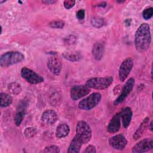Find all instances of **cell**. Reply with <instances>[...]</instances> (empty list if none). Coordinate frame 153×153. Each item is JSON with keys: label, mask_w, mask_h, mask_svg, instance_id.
Listing matches in <instances>:
<instances>
[{"label": "cell", "mask_w": 153, "mask_h": 153, "mask_svg": "<svg viewBox=\"0 0 153 153\" xmlns=\"http://www.w3.org/2000/svg\"><path fill=\"white\" fill-rule=\"evenodd\" d=\"M47 68L50 71L55 75H59L62 70V63L60 60L56 57H50L47 60Z\"/></svg>", "instance_id": "12"}, {"label": "cell", "mask_w": 153, "mask_h": 153, "mask_svg": "<svg viewBox=\"0 0 153 153\" xmlns=\"http://www.w3.org/2000/svg\"><path fill=\"white\" fill-rule=\"evenodd\" d=\"M60 152V148L59 146L56 145H48L46 146L41 152H55L59 153Z\"/></svg>", "instance_id": "25"}, {"label": "cell", "mask_w": 153, "mask_h": 153, "mask_svg": "<svg viewBox=\"0 0 153 153\" xmlns=\"http://www.w3.org/2000/svg\"><path fill=\"white\" fill-rule=\"evenodd\" d=\"M13 102V97L8 93H1V106L7 107Z\"/></svg>", "instance_id": "21"}, {"label": "cell", "mask_w": 153, "mask_h": 153, "mask_svg": "<svg viewBox=\"0 0 153 153\" xmlns=\"http://www.w3.org/2000/svg\"><path fill=\"white\" fill-rule=\"evenodd\" d=\"M120 114L121 120L123 123V126L124 128H127L130 124L132 116L133 111L130 107H126L122 109Z\"/></svg>", "instance_id": "16"}, {"label": "cell", "mask_w": 153, "mask_h": 153, "mask_svg": "<svg viewBox=\"0 0 153 153\" xmlns=\"http://www.w3.org/2000/svg\"><path fill=\"white\" fill-rule=\"evenodd\" d=\"M48 26L51 28L62 29L65 26V22L62 20H53L49 23Z\"/></svg>", "instance_id": "23"}, {"label": "cell", "mask_w": 153, "mask_h": 153, "mask_svg": "<svg viewBox=\"0 0 153 153\" xmlns=\"http://www.w3.org/2000/svg\"><path fill=\"white\" fill-rule=\"evenodd\" d=\"M133 66V60L131 57H127L121 63L118 69V76L121 82H124L128 76Z\"/></svg>", "instance_id": "8"}, {"label": "cell", "mask_w": 153, "mask_h": 153, "mask_svg": "<svg viewBox=\"0 0 153 153\" xmlns=\"http://www.w3.org/2000/svg\"><path fill=\"white\" fill-rule=\"evenodd\" d=\"M85 10L84 9H80L77 11L76 14V17L78 20H82L85 17Z\"/></svg>", "instance_id": "30"}, {"label": "cell", "mask_w": 153, "mask_h": 153, "mask_svg": "<svg viewBox=\"0 0 153 153\" xmlns=\"http://www.w3.org/2000/svg\"><path fill=\"white\" fill-rule=\"evenodd\" d=\"M108 143L112 148L121 151L126 148L127 140L123 134H118L109 137Z\"/></svg>", "instance_id": "11"}, {"label": "cell", "mask_w": 153, "mask_h": 153, "mask_svg": "<svg viewBox=\"0 0 153 153\" xmlns=\"http://www.w3.org/2000/svg\"><path fill=\"white\" fill-rule=\"evenodd\" d=\"M70 131L69 126L66 123L60 124L56 130V136L59 139L66 137Z\"/></svg>", "instance_id": "19"}, {"label": "cell", "mask_w": 153, "mask_h": 153, "mask_svg": "<svg viewBox=\"0 0 153 153\" xmlns=\"http://www.w3.org/2000/svg\"><path fill=\"white\" fill-rule=\"evenodd\" d=\"M102 99V94L99 93H93L84 98L78 103V108L82 110L89 111L96 107Z\"/></svg>", "instance_id": "5"}, {"label": "cell", "mask_w": 153, "mask_h": 153, "mask_svg": "<svg viewBox=\"0 0 153 153\" xmlns=\"http://www.w3.org/2000/svg\"><path fill=\"white\" fill-rule=\"evenodd\" d=\"M121 127V117L120 114L116 113L111 119L107 126V131L109 133L114 134L119 131Z\"/></svg>", "instance_id": "14"}, {"label": "cell", "mask_w": 153, "mask_h": 153, "mask_svg": "<svg viewBox=\"0 0 153 153\" xmlns=\"http://www.w3.org/2000/svg\"><path fill=\"white\" fill-rule=\"evenodd\" d=\"M90 92V88L86 85H76L71 88L70 96L73 100H77L85 96Z\"/></svg>", "instance_id": "10"}, {"label": "cell", "mask_w": 153, "mask_h": 153, "mask_svg": "<svg viewBox=\"0 0 153 153\" xmlns=\"http://www.w3.org/2000/svg\"><path fill=\"white\" fill-rule=\"evenodd\" d=\"M25 59V56L19 51H8L1 56L0 65L2 68L20 63Z\"/></svg>", "instance_id": "3"}, {"label": "cell", "mask_w": 153, "mask_h": 153, "mask_svg": "<svg viewBox=\"0 0 153 153\" xmlns=\"http://www.w3.org/2000/svg\"><path fill=\"white\" fill-rule=\"evenodd\" d=\"M42 2L46 5H51V4H53L56 3V1H55V0H44V1H42Z\"/></svg>", "instance_id": "31"}, {"label": "cell", "mask_w": 153, "mask_h": 153, "mask_svg": "<svg viewBox=\"0 0 153 153\" xmlns=\"http://www.w3.org/2000/svg\"><path fill=\"white\" fill-rule=\"evenodd\" d=\"M27 103L25 100H22L19 104L15 116L14 118V123L16 126H19L25 117L26 112Z\"/></svg>", "instance_id": "13"}, {"label": "cell", "mask_w": 153, "mask_h": 153, "mask_svg": "<svg viewBox=\"0 0 153 153\" xmlns=\"http://www.w3.org/2000/svg\"><path fill=\"white\" fill-rule=\"evenodd\" d=\"M8 89L10 93L14 95H17L22 91V88L17 82H11L8 85Z\"/></svg>", "instance_id": "22"}, {"label": "cell", "mask_w": 153, "mask_h": 153, "mask_svg": "<svg viewBox=\"0 0 153 153\" xmlns=\"http://www.w3.org/2000/svg\"><path fill=\"white\" fill-rule=\"evenodd\" d=\"M75 4V1L74 0H65L63 2V5L67 10L72 8Z\"/></svg>", "instance_id": "28"}, {"label": "cell", "mask_w": 153, "mask_h": 153, "mask_svg": "<svg viewBox=\"0 0 153 153\" xmlns=\"http://www.w3.org/2000/svg\"><path fill=\"white\" fill-rule=\"evenodd\" d=\"M153 148V140L152 138H145L133 146L131 151L133 153H145Z\"/></svg>", "instance_id": "9"}, {"label": "cell", "mask_w": 153, "mask_h": 153, "mask_svg": "<svg viewBox=\"0 0 153 153\" xmlns=\"http://www.w3.org/2000/svg\"><path fill=\"white\" fill-rule=\"evenodd\" d=\"M149 121V118L147 117L145 118L144 120L142 121V122L140 123V126L137 128L136 131L134 133L133 136V137L135 140L140 139L142 136L143 134L146 130V128L148 127Z\"/></svg>", "instance_id": "17"}, {"label": "cell", "mask_w": 153, "mask_h": 153, "mask_svg": "<svg viewBox=\"0 0 153 153\" xmlns=\"http://www.w3.org/2000/svg\"><path fill=\"white\" fill-rule=\"evenodd\" d=\"M91 136L92 131L89 124L85 121H79L76 126V134L71 140L67 152H79L82 146L91 140Z\"/></svg>", "instance_id": "1"}, {"label": "cell", "mask_w": 153, "mask_h": 153, "mask_svg": "<svg viewBox=\"0 0 153 153\" xmlns=\"http://www.w3.org/2000/svg\"><path fill=\"white\" fill-rule=\"evenodd\" d=\"M36 133V128L34 127H27L24 131V134L27 138H30L33 137Z\"/></svg>", "instance_id": "27"}, {"label": "cell", "mask_w": 153, "mask_h": 153, "mask_svg": "<svg viewBox=\"0 0 153 153\" xmlns=\"http://www.w3.org/2000/svg\"><path fill=\"white\" fill-rule=\"evenodd\" d=\"M20 75L23 79L31 84H38L44 81V78L41 75L27 67L22 68Z\"/></svg>", "instance_id": "6"}, {"label": "cell", "mask_w": 153, "mask_h": 153, "mask_svg": "<svg viewBox=\"0 0 153 153\" xmlns=\"http://www.w3.org/2000/svg\"><path fill=\"white\" fill-rule=\"evenodd\" d=\"M104 47L102 44L100 42H96L94 44L91 53L94 59L96 60H100L102 59L104 54Z\"/></svg>", "instance_id": "18"}, {"label": "cell", "mask_w": 153, "mask_h": 153, "mask_svg": "<svg viewBox=\"0 0 153 153\" xmlns=\"http://www.w3.org/2000/svg\"><path fill=\"white\" fill-rule=\"evenodd\" d=\"M57 113L52 109L45 110L41 115V119L42 122L46 125H52L57 120Z\"/></svg>", "instance_id": "15"}, {"label": "cell", "mask_w": 153, "mask_h": 153, "mask_svg": "<svg viewBox=\"0 0 153 153\" xmlns=\"http://www.w3.org/2000/svg\"><path fill=\"white\" fill-rule=\"evenodd\" d=\"M135 80L133 78H129L124 84V85L123 87L121 94L118 96V97L114 100V105L117 106L118 104L122 103L126 97L130 94V93L131 92L133 87L134 85Z\"/></svg>", "instance_id": "7"}, {"label": "cell", "mask_w": 153, "mask_h": 153, "mask_svg": "<svg viewBox=\"0 0 153 153\" xmlns=\"http://www.w3.org/2000/svg\"><path fill=\"white\" fill-rule=\"evenodd\" d=\"M148 125H149V126H148V127H149V130L152 131V121H151V122H150V123H149L148 124Z\"/></svg>", "instance_id": "32"}, {"label": "cell", "mask_w": 153, "mask_h": 153, "mask_svg": "<svg viewBox=\"0 0 153 153\" xmlns=\"http://www.w3.org/2000/svg\"><path fill=\"white\" fill-rule=\"evenodd\" d=\"M153 14V8L152 7H148L145 8L142 12V17L145 20L150 19Z\"/></svg>", "instance_id": "26"}, {"label": "cell", "mask_w": 153, "mask_h": 153, "mask_svg": "<svg viewBox=\"0 0 153 153\" xmlns=\"http://www.w3.org/2000/svg\"><path fill=\"white\" fill-rule=\"evenodd\" d=\"M63 57L71 62H78L82 59L81 54L77 51L65 52L63 54Z\"/></svg>", "instance_id": "20"}, {"label": "cell", "mask_w": 153, "mask_h": 153, "mask_svg": "<svg viewBox=\"0 0 153 153\" xmlns=\"http://www.w3.org/2000/svg\"><path fill=\"white\" fill-rule=\"evenodd\" d=\"M84 153H96V147L93 145H88L86 148L83 151Z\"/></svg>", "instance_id": "29"}, {"label": "cell", "mask_w": 153, "mask_h": 153, "mask_svg": "<svg viewBox=\"0 0 153 153\" xmlns=\"http://www.w3.org/2000/svg\"><path fill=\"white\" fill-rule=\"evenodd\" d=\"M113 81L112 76L103 77H93L89 78L85 82L86 85L90 88L95 90H104L109 87Z\"/></svg>", "instance_id": "4"}, {"label": "cell", "mask_w": 153, "mask_h": 153, "mask_svg": "<svg viewBox=\"0 0 153 153\" xmlns=\"http://www.w3.org/2000/svg\"><path fill=\"white\" fill-rule=\"evenodd\" d=\"M126 1H124V0H123V1H117V2H118V3H123V2H124Z\"/></svg>", "instance_id": "33"}, {"label": "cell", "mask_w": 153, "mask_h": 153, "mask_svg": "<svg viewBox=\"0 0 153 153\" xmlns=\"http://www.w3.org/2000/svg\"><path fill=\"white\" fill-rule=\"evenodd\" d=\"M151 42V35L148 24H141L136 31L134 35V45L136 50L139 53H143L148 50Z\"/></svg>", "instance_id": "2"}, {"label": "cell", "mask_w": 153, "mask_h": 153, "mask_svg": "<svg viewBox=\"0 0 153 153\" xmlns=\"http://www.w3.org/2000/svg\"><path fill=\"white\" fill-rule=\"evenodd\" d=\"M91 23L93 26L99 28L103 25L104 20L102 18H100L98 17H94L92 18V19L91 20Z\"/></svg>", "instance_id": "24"}]
</instances>
